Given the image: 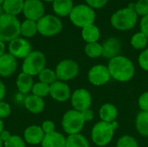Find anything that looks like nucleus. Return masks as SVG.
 Masks as SVG:
<instances>
[{
    "label": "nucleus",
    "mask_w": 148,
    "mask_h": 147,
    "mask_svg": "<svg viewBox=\"0 0 148 147\" xmlns=\"http://www.w3.org/2000/svg\"><path fill=\"white\" fill-rule=\"evenodd\" d=\"M26 142L23 139L17 135H11V137L3 143V147H26Z\"/></svg>",
    "instance_id": "nucleus-33"
},
{
    "label": "nucleus",
    "mask_w": 148,
    "mask_h": 147,
    "mask_svg": "<svg viewBox=\"0 0 148 147\" xmlns=\"http://www.w3.org/2000/svg\"><path fill=\"white\" fill-rule=\"evenodd\" d=\"M31 92H32V94L36 96L44 98L49 94V85L41 82V81L36 82L33 85Z\"/></svg>",
    "instance_id": "nucleus-31"
},
{
    "label": "nucleus",
    "mask_w": 148,
    "mask_h": 147,
    "mask_svg": "<svg viewBox=\"0 0 148 147\" xmlns=\"http://www.w3.org/2000/svg\"><path fill=\"white\" fill-rule=\"evenodd\" d=\"M20 33L24 38H30L36 36V33H38L36 22L29 19L23 21L20 26Z\"/></svg>",
    "instance_id": "nucleus-26"
},
{
    "label": "nucleus",
    "mask_w": 148,
    "mask_h": 147,
    "mask_svg": "<svg viewBox=\"0 0 148 147\" xmlns=\"http://www.w3.org/2000/svg\"><path fill=\"white\" fill-rule=\"evenodd\" d=\"M24 107L29 113L38 114L44 110L45 102L42 98L34 94H29L24 100Z\"/></svg>",
    "instance_id": "nucleus-18"
},
{
    "label": "nucleus",
    "mask_w": 148,
    "mask_h": 147,
    "mask_svg": "<svg viewBox=\"0 0 148 147\" xmlns=\"http://www.w3.org/2000/svg\"><path fill=\"white\" fill-rule=\"evenodd\" d=\"M5 49H6V47H5V42L0 41V56L3 55V54H5Z\"/></svg>",
    "instance_id": "nucleus-44"
},
{
    "label": "nucleus",
    "mask_w": 148,
    "mask_h": 147,
    "mask_svg": "<svg viewBox=\"0 0 148 147\" xmlns=\"http://www.w3.org/2000/svg\"><path fill=\"white\" fill-rule=\"evenodd\" d=\"M3 130H4V129H3V122L2 119H0V133H1Z\"/></svg>",
    "instance_id": "nucleus-45"
},
{
    "label": "nucleus",
    "mask_w": 148,
    "mask_h": 147,
    "mask_svg": "<svg viewBox=\"0 0 148 147\" xmlns=\"http://www.w3.org/2000/svg\"><path fill=\"white\" fill-rule=\"evenodd\" d=\"M16 59L10 53H5L0 56V76L8 78L16 70Z\"/></svg>",
    "instance_id": "nucleus-15"
},
{
    "label": "nucleus",
    "mask_w": 148,
    "mask_h": 147,
    "mask_svg": "<svg viewBox=\"0 0 148 147\" xmlns=\"http://www.w3.org/2000/svg\"><path fill=\"white\" fill-rule=\"evenodd\" d=\"M42 147H66V138L58 132H53L44 135L41 143Z\"/></svg>",
    "instance_id": "nucleus-19"
},
{
    "label": "nucleus",
    "mask_w": 148,
    "mask_h": 147,
    "mask_svg": "<svg viewBox=\"0 0 148 147\" xmlns=\"http://www.w3.org/2000/svg\"><path fill=\"white\" fill-rule=\"evenodd\" d=\"M21 23L15 16L3 14L0 16V41L10 42L20 36Z\"/></svg>",
    "instance_id": "nucleus-4"
},
{
    "label": "nucleus",
    "mask_w": 148,
    "mask_h": 147,
    "mask_svg": "<svg viewBox=\"0 0 148 147\" xmlns=\"http://www.w3.org/2000/svg\"><path fill=\"white\" fill-rule=\"evenodd\" d=\"M24 0H4L2 6L5 14L16 16L23 12Z\"/></svg>",
    "instance_id": "nucleus-23"
},
{
    "label": "nucleus",
    "mask_w": 148,
    "mask_h": 147,
    "mask_svg": "<svg viewBox=\"0 0 148 147\" xmlns=\"http://www.w3.org/2000/svg\"><path fill=\"white\" fill-rule=\"evenodd\" d=\"M43 133L45 134H48V133H51L53 132H55L56 130V126H55V123L51 120H44L41 126Z\"/></svg>",
    "instance_id": "nucleus-39"
},
{
    "label": "nucleus",
    "mask_w": 148,
    "mask_h": 147,
    "mask_svg": "<svg viewBox=\"0 0 148 147\" xmlns=\"http://www.w3.org/2000/svg\"><path fill=\"white\" fill-rule=\"evenodd\" d=\"M138 16L134 10L125 7L113 13L110 18V23L117 30L127 31L132 29L136 25Z\"/></svg>",
    "instance_id": "nucleus-2"
},
{
    "label": "nucleus",
    "mask_w": 148,
    "mask_h": 147,
    "mask_svg": "<svg viewBox=\"0 0 148 147\" xmlns=\"http://www.w3.org/2000/svg\"><path fill=\"white\" fill-rule=\"evenodd\" d=\"M66 147H89V143L81 133L73 134L66 138Z\"/></svg>",
    "instance_id": "nucleus-28"
},
{
    "label": "nucleus",
    "mask_w": 148,
    "mask_h": 147,
    "mask_svg": "<svg viewBox=\"0 0 148 147\" xmlns=\"http://www.w3.org/2000/svg\"><path fill=\"white\" fill-rule=\"evenodd\" d=\"M46 57L44 54L39 50H32V52L23 59L22 65V72L31 76L38 75L39 73L45 68Z\"/></svg>",
    "instance_id": "nucleus-7"
},
{
    "label": "nucleus",
    "mask_w": 148,
    "mask_h": 147,
    "mask_svg": "<svg viewBox=\"0 0 148 147\" xmlns=\"http://www.w3.org/2000/svg\"><path fill=\"white\" fill-rule=\"evenodd\" d=\"M108 68L111 78L120 82L129 81L135 75L134 62L127 56L121 55L109 60Z\"/></svg>",
    "instance_id": "nucleus-1"
},
{
    "label": "nucleus",
    "mask_w": 148,
    "mask_h": 147,
    "mask_svg": "<svg viewBox=\"0 0 148 147\" xmlns=\"http://www.w3.org/2000/svg\"><path fill=\"white\" fill-rule=\"evenodd\" d=\"M0 147H3V142L1 140V139H0Z\"/></svg>",
    "instance_id": "nucleus-47"
},
{
    "label": "nucleus",
    "mask_w": 148,
    "mask_h": 147,
    "mask_svg": "<svg viewBox=\"0 0 148 147\" xmlns=\"http://www.w3.org/2000/svg\"><path fill=\"white\" fill-rule=\"evenodd\" d=\"M102 57L111 60L120 55L121 50V43L116 37H109L102 44Z\"/></svg>",
    "instance_id": "nucleus-16"
},
{
    "label": "nucleus",
    "mask_w": 148,
    "mask_h": 147,
    "mask_svg": "<svg viewBox=\"0 0 148 147\" xmlns=\"http://www.w3.org/2000/svg\"><path fill=\"white\" fill-rule=\"evenodd\" d=\"M116 147H139L138 141L131 135H123L117 140Z\"/></svg>",
    "instance_id": "nucleus-32"
},
{
    "label": "nucleus",
    "mask_w": 148,
    "mask_h": 147,
    "mask_svg": "<svg viewBox=\"0 0 148 147\" xmlns=\"http://www.w3.org/2000/svg\"><path fill=\"white\" fill-rule=\"evenodd\" d=\"M3 2H4V0H0V5H2Z\"/></svg>",
    "instance_id": "nucleus-49"
},
{
    "label": "nucleus",
    "mask_w": 148,
    "mask_h": 147,
    "mask_svg": "<svg viewBox=\"0 0 148 147\" xmlns=\"http://www.w3.org/2000/svg\"><path fill=\"white\" fill-rule=\"evenodd\" d=\"M85 125L81 112L75 109L67 111L62 119V126L68 135L78 134L82 132Z\"/></svg>",
    "instance_id": "nucleus-6"
},
{
    "label": "nucleus",
    "mask_w": 148,
    "mask_h": 147,
    "mask_svg": "<svg viewBox=\"0 0 148 147\" xmlns=\"http://www.w3.org/2000/svg\"><path fill=\"white\" fill-rule=\"evenodd\" d=\"M140 31L144 35H146V36L148 38V15L141 17L140 23Z\"/></svg>",
    "instance_id": "nucleus-40"
},
{
    "label": "nucleus",
    "mask_w": 148,
    "mask_h": 147,
    "mask_svg": "<svg viewBox=\"0 0 148 147\" xmlns=\"http://www.w3.org/2000/svg\"><path fill=\"white\" fill-rule=\"evenodd\" d=\"M38 33L43 36H54L62 29V20L55 15H44L37 22Z\"/></svg>",
    "instance_id": "nucleus-8"
},
{
    "label": "nucleus",
    "mask_w": 148,
    "mask_h": 147,
    "mask_svg": "<svg viewBox=\"0 0 148 147\" xmlns=\"http://www.w3.org/2000/svg\"><path fill=\"white\" fill-rule=\"evenodd\" d=\"M11 113V107L10 104L4 102L3 101H0V119H6Z\"/></svg>",
    "instance_id": "nucleus-37"
},
{
    "label": "nucleus",
    "mask_w": 148,
    "mask_h": 147,
    "mask_svg": "<svg viewBox=\"0 0 148 147\" xmlns=\"http://www.w3.org/2000/svg\"><path fill=\"white\" fill-rule=\"evenodd\" d=\"M42 1H45V2H52V3H53L55 0H42Z\"/></svg>",
    "instance_id": "nucleus-48"
},
{
    "label": "nucleus",
    "mask_w": 148,
    "mask_h": 147,
    "mask_svg": "<svg viewBox=\"0 0 148 147\" xmlns=\"http://www.w3.org/2000/svg\"><path fill=\"white\" fill-rule=\"evenodd\" d=\"M11 137V134L9 131L7 130H3L1 133H0V139L4 143L5 141H7Z\"/></svg>",
    "instance_id": "nucleus-42"
},
{
    "label": "nucleus",
    "mask_w": 148,
    "mask_h": 147,
    "mask_svg": "<svg viewBox=\"0 0 148 147\" xmlns=\"http://www.w3.org/2000/svg\"><path fill=\"white\" fill-rule=\"evenodd\" d=\"M6 94V88L3 82L0 80V101H2Z\"/></svg>",
    "instance_id": "nucleus-43"
},
{
    "label": "nucleus",
    "mask_w": 148,
    "mask_h": 147,
    "mask_svg": "<svg viewBox=\"0 0 148 147\" xmlns=\"http://www.w3.org/2000/svg\"><path fill=\"white\" fill-rule=\"evenodd\" d=\"M16 85L18 89V91L23 94H27L28 93L31 92L34 81H33V76L25 74L23 72L20 73L16 78Z\"/></svg>",
    "instance_id": "nucleus-22"
},
{
    "label": "nucleus",
    "mask_w": 148,
    "mask_h": 147,
    "mask_svg": "<svg viewBox=\"0 0 148 147\" xmlns=\"http://www.w3.org/2000/svg\"><path fill=\"white\" fill-rule=\"evenodd\" d=\"M45 8L42 0H24L23 14L26 19L37 22L44 16Z\"/></svg>",
    "instance_id": "nucleus-13"
},
{
    "label": "nucleus",
    "mask_w": 148,
    "mask_h": 147,
    "mask_svg": "<svg viewBox=\"0 0 148 147\" xmlns=\"http://www.w3.org/2000/svg\"><path fill=\"white\" fill-rule=\"evenodd\" d=\"M9 53L16 59H25L31 52L30 42L24 37H17L9 42Z\"/></svg>",
    "instance_id": "nucleus-12"
},
{
    "label": "nucleus",
    "mask_w": 148,
    "mask_h": 147,
    "mask_svg": "<svg viewBox=\"0 0 148 147\" xmlns=\"http://www.w3.org/2000/svg\"><path fill=\"white\" fill-rule=\"evenodd\" d=\"M84 52L88 58H98L102 55V45L98 42L87 43L84 48Z\"/></svg>",
    "instance_id": "nucleus-29"
},
{
    "label": "nucleus",
    "mask_w": 148,
    "mask_h": 147,
    "mask_svg": "<svg viewBox=\"0 0 148 147\" xmlns=\"http://www.w3.org/2000/svg\"><path fill=\"white\" fill-rule=\"evenodd\" d=\"M138 106L140 111L148 112V91L144 92L138 99Z\"/></svg>",
    "instance_id": "nucleus-36"
},
{
    "label": "nucleus",
    "mask_w": 148,
    "mask_h": 147,
    "mask_svg": "<svg viewBox=\"0 0 148 147\" xmlns=\"http://www.w3.org/2000/svg\"><path fill=\"white\" fill-rule=\"evenodd\" d=\"M45 133L41 126L32 125L28 126L23 133V139L29 145H39L42 143Z\"/></svg>",
    "instance_id": "nucleus-17"
},
{
    "label": "nucleus",
    "mask_w": 148,
    "mask_h": 147,
    "mask_svg": "<svg viewBox=\"0 0 148 147\" xmlns=\"http://www.w3.org/2000/svg\"><path fill=\"white\" fill-rule=\"evenodd\" d=\"M114 132L115 130L111 123L101 120L95 123L93 126L91 130V139L97 146H106L112 141L114 136Z\"/></svg>",
    "instance_id": "nucleus-5"
},
{
    "label": "nucleus",
    "mask_w": 148,
    "mask_h": 147,
    "mask_svg": "<svg viewBox=\"0 0 148 147\" xmlns=\"http://www.w3.org/2000/svg\"><path fill=\"white\" fill-rule=\"evenodd\" d=\"M138 63L144 71L148 72V48L142 50L139 55Z\"/></svg>",
    "instance_id": "nucleus-35"
},
{
    "label": "nucleus",
    "mask_w": 148,
    "mask_h": 147,
    "mask_svg": "<svg viewBox=\"0 0 148 147\" xmlns=\"http://www.w3.org/2000/svg\"><path fill=\"white\" fill-rule=\"evenodd\" d=\"M134 10L138 16H145L148 15V0H138L135 3Z\"/></svg>",
    "instance_id": "nucleus-34"
},
{
    "label": "nucleus",
    "mask_w": 148,
    "mask_h": 147,
    "mask_svg": "<svg viewBox=\"0 0 148 147\" xmlns=\"http://www.w3.org/2000/svg\"><path fill=\"white\" fill-rule=\"evenodd\" d=\"M81 113H82V116L83 120H85V122H89V121H92L94 120L95 113L91 108L86 109V110L81 112Z\"/></svg>",
    "instance_id": "nucleus-41"
},
{
    "label": "nucleus",
    "mask_w": 148,
    "mask_h": 147,
    "mask_svg": "<svg viewBox=\"0 0 148 147\" xmlns=\"http://www.w3.org/2000/svg\"><path fill=\"white\" fill-rule=\"evenodd\" d=\"M86 4L90 6L94 10L103 8L108 2V0H85Z\"/></svg>",
    "instance_id": "nucleus-38"
},
{
    "label": "nucleus",
    "mask_w": 148,
    "mask_h": 147,
    "mask_svg": "<svg viewBox=\"0 0 148 147\" xmlns=\"http://www.w3.org/2000/svg\"><path fill=\"white\" fill-rule=\"evenodd\" d=\"M72 0H55L52 3L53 11L58 17H65L69 16L74 8Z\"/></svg>",
    "instance_id": "nucleus-20"
},
{
    "label": "nucleus",
    "mask_w": 148,
    "mask_h": 147,
    "mask_svg": "<svg viewBox=\"0 0 148 147\" xmlns=\"http://www.w3.org/2000/svg\"><path fill=\"white\" fill-rule=\"evenodd\" d=\"M99 116L101 121L112 123L118 117V109L112 103H105L99 109Z\"/></svg>",
    "instance_id": "nucleus-21"
},
{
    "label": "nucleus",
    "mask_w": 148,
    "mask_h": 147,
    "mask_svg": "<svg viewBox=\"0 0 148 147\" xmlns=\"http://www.w3.org/2000/svg\"><path fill=\"white\" fill-rule=\"evenodd\" d=\"M37 76H38L39 81L46 83L49 86L53 84L54 82H56V81H58L56 71L48 68H45L44 69H42Z\"/></svg>",
    "instance_id": "nucleus-30"
},
{
    "label": "nucleus",
    "mask_w": 148,
    "mask_h": 147,
    "mask_svg": "<svg viewBox=\"0 0 148 147\" xmlns=\"http://www.w3.org/2000/svg\"><path fill=\"white\" fill-rule=\"evenodd\" d=\"M49 95L58 102H65L70 100L71 90L66 82L56 81L49 86Z\"/></svg>",
    "instance_id": "nucleus-14"
},
{
    "label": "nucleus",
    "mask_w": 148,
    "mask_h": 147,
    "mask_svg": "<svg viewBox=\"0 0 148 147\" xmlns=\"http://www.w3.org/2000/svg\"><path fill=\"white\" fill-rule=\"evenodd\" d=\"M69 17L75 27L83 29L88 25L95 24L96 15L95 10L90 6L86 3H81L74 6Z\"/></svg>",
    "instance_id": "nucleus-3"
},
{
    "label": "nucleus",
    "mask_w": 148,
    "mask_h": 147,
    "mask_svg": "<svg viewBox=\"0 0 148 147\" xmlns=\"http://www.w3.org/2000/svg\"><path fill=\"white\" fill-rule=\"evenodd\" d=\"M88 80L90 84L95 87L106 85L111 80V75L108 66L98 64L91 67L88 72Z\"/></svg>",
    "instance_id": "nucleus-10"
},
{
    "label": "nucleus",
    "mask_w": 148,
    "mask_h": 147,
    "mask_svg": "<svg viewBox=\"0 0 148 147\" xmlns=\"http://www.w3.org/2000/svg\"><path fill=\"white\" fill-rule=\"evenodd\" d=\"M100 29L95 24H91L82 29V37L83 41L86 42L87 43L97 42L100 39Z\"/></svg>",
    "instance_id": "nucleus-24"
},
{
    "label": "nucleus",
    "mask_w": 148,
    "mask_h": 147,
    "mask_svg": "<svg viewBox=\"0 0 148 147\" xmlns=\"http://www.w3.org/2000/svg\"><path fill=\"white\" fill-rule=\"evenodd\" d=\"M92 95L88 90L86 88H78L75 89L70 97V102L73 107V109L82 112L86 109L90 108L92 105Z\"/></svg>",
    "instance_id": "nucleus-11"
},
{
    "label": "nucleus",
    "mask_w": 148,
    "mask_h": 147,
    "mask_svg": "<svg viewBox=\"0 0 148 147\" xmlns=\"http://www.w3.org/2000/svg\"><path fill=\"white\" fill-rule=\"evenodd\" d=\"M4 14V11H3V6L0 5V16H3Z\"/></svg>",
    "instance_id": "nucleus-46"
},
{
    "label": "nucleus",
    "mask_w": 148,
    "mask_h": 147,
    "mask_svg": "<svg viewBox=\"0 0 148 147\" xmlns=\"http://www.w3.org/2000/svg\"><path fill=\"white\" fill-rule=\"evenodd\" d=\"M79 65L71 59H65L58 62L56 67V74L57 80L61 81H68L75 79L79 74Z\"/></svg>",
    "instance_id": "nucleus-9"
},
{
    "label": "nucleus",
    "mask_w": 148,
    "mask_h": 147,
    "mask_svg": "<svg viewBox=\"0 0 148 147\" xmlns=\"http://www.w3.org/2000/svg\"><path fill=\"white\" fill-rule=\"evenodd\" d=\"M131 46L136 50H144L147 49L148 43V38L141 31L134 34L130 40Z\"/></svg>",
    "instance_id": "nucleus-27"
},
{
    "label": "nucleus",
    "mask_w": 148,
    "mask_h": 147,
    "mask_svg": "<svg viewBox=\"0 0 148 147\" xmlns=\"http://www.w3.org/2000/svg\"><path fill=\"white\" fill-rule=\"evenodd\" d=\"M135 128L143 137H148V112L140 111L135 118Z\"/></svg>",
    "instance_id": "nucleus-25"
}]
</instances>
